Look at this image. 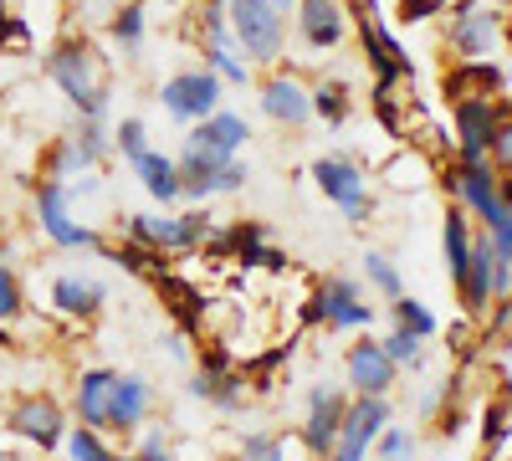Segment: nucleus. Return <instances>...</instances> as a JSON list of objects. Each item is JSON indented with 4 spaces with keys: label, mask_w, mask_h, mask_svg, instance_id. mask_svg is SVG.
<instances>
[{
    "label": "nucleus",
    "mask_w": 512,
    "mask_h": 461,
    "mask_svg": "<svg viewBox=\"0 0 512 461\" xmlns=\"http://www.w3.org/2000/svg\"><path fill=\"white\" fill-rule=\"evenodd\" d=\"M210 236V216L205 211H185V216H128V241H144L154 251H195Z\"/></svg>",
    "instance_id": "9d476101"
},
{
    "label": "nucleus",
    "mask_w": 512,
    "mask_h": 461,
    "mask_svg": "<svg viewBox=\"0 0 512 461\" xmlns=\"http://www.w3.org/2000/svg\"><path fill=\"white\" fill-rule=\"evenodd\" d=\"M6 426H11L16 436L36 441L41 451H52L57 441H67V415H62V405H57L52 395H26V400H16L11 415H6Z\"/></svg>",
    "instance_id": "4468645a"
},
{
    "label": "nucleus",
    "mask_w": 512,
    "mask_h": 461,
    "mask_svg": "<svg viewBox=\"0 0 512 461\" xmlns=\"http://www.w3.org/2000/svg\"><path fill=\"white\" fill-rule=\"evenodd\" d=\"M303 323H308V328H313V323H328L333 333H354V328H369V323H374V303H364V292H359L354 277H328L313 298H308Z\"/></svg>",
    "instance_id": "39448f33"
},
{
    "label": "nucleus",
    "mask_w": 512,
    "mask_h": 461,
    "mask_svg": "<svg viewBox=\"0 0 512 461\" xmlns=\"http://www.w3.org/2000/svg\"><path fill=\"white\" fill-rule=\"evenodd\" d=\"M11 21V11H6V0H0V26H6Z\"/></svg>",
    "instance_id": "de8ad7c7"
},
{
    "label": "nucleus",
    "mask_w": 512,
    "mask_h": 461,
    "mask_svg": "<svg viewBox=\"0 0 512 461\" xmlns=\"http://www.w3.org/2000/svg\"><path fill=\"white\" fill-rule=\"evenodd\" d=\"M134 175H139V185L159 200V205H169V200H180V164L169 159V154H159V149H144L139 159H134Z\"/></svg>",
    "instance_id": "5701e85b"
},
{
    "label": "nucleus",
    "mask_w": 512,
    "mask_h": 461,
    "mask_svg": "<svg viewBox=\"0 0 512 461\" xmlns=\"http://www.w3.org/2000/svg\"><path fill=\"white\" fill-rule=\"evenodd\" d=\"M205 67L221 82H231V88H246L251 82V62L236 57V41H205Z\"/></svg>",
    "instance_id": "393cba45"
},
{
    "label": "nucleus",
    "mask_w": 512,
    "mask_h": 461,
    "mask_svg": "<svg viewBox=\"0 0 512 461\" xmlns=\"http://www.w3.org/2000/svg\"><path fill=\"white\" fill-rule=\"evenodd\" d=\"M451 123H456V164H487L497 123H502L497 103L492 98H456L451 103Z\"/></svg>",
    "instance_id": "1a4fd4ad"
},
{
    "label": "nucleus",
    "mask_w": 512,
    "mask_h": 461,
    "mask_svg": "<svg viewBox=\"0 0 512 461\" xmlns=\"http://www.w3.org/2000/svg\"><path fill=\"white\" fill-rule=\"evenodd\" d=\"M415 451H420V441L410 426H384L374 441V461H415Z\"/></svg>",
    "instance_id": "c85d7f7f"
},
{
    "label": "nucleus",
    "mask_w": 512,
    "mask_h": 461,
    "mask_svg": "<svg viewBox=\"0 0 512 461\" xmlns=\"http://www.w3.org/2000/svg\"><path fill=\"white\" fill-rule=\"evenodd\" d=\"M379 344H384V354H390L400 369H420V344H425L420 333H410V328H400V323H395Z\"/></svg>",
    "instance_id": "2f4dec72"
},
{
    "label": "nucleus",
    "mask_w": 512,
    "mask_h": 461,
    "mask_svg": "<svg viewBox=\"0 0 512 461\" xmlns=\"http://www.w3.org/2000/svg\"><path fill=\"white\" fill-rule=\"evenodd\" d=\"M26 41H31V26L26 21H6V26H0V47H26Z\"/></svg>",
    "instance_id": "c03bdc74"
},
{
    "label": "nucleus",
    "mask_w": 512,
    "mask_h": 461,
    "mask_svg": "<svg viewBox=\"0 0 512 461\" xmlns=\"http://www.w3.org/2000/svg\"><path fill=\"white\" fill-rule=\"evenodd\" d=\"M200 364H205V374H226V369H231V354H226V349H205Z\"/></svg>",
    "instance_id": "a18cd8bd"
},
{
    "label": "nucleus",
    "mask_w": 512,
    "mask_h": 461,
    "mask_svg": "<svg viewBox=\"0 0 512 461\" xmlns=\"http://www.w3.org/2000/svg\"><path fill=\"white\" fill-rule=\"evenodd\" d=\"M113 262H118V267H128V272H149V267H154V246L128 241V246H118V251H113Z\"/></svg>",
    "instance_id": "58836bf2"
},
{
    "label": "nucleus",
    "mask_w": 512,
    "mask_h": 461,
    "mask_svg": "<svg viewBox=\"0 0 512 461\" xmlns=\"http://www.w3.org/2000/svg\"><path fill=\"white\" fill-rule=\"evenodd\" d=\"M113 41H118V47L123 52H134L139 47V41H144V0H134V6H123L118 16H113Z\"/></svg>",
    "instance_id": "473e14b6"
},
{
    "label": "nucleus",
    "mask_w": 512,
    "mask_h": 461,
    "mask_svg": "<svg viewBox=\"0 0 512 461\" xmlns=\"http://www.w3.org/2000/svg\"><path fill=\"white\" fill-rule=\"evenodd\" d=\"M344 380H349L354 395H390L395 380H400V364L384 354L379 339H359L344 354Z\"/></svg>",
    "instance_id": "ddd939ff"
},
{
    "label": "nucleus",
    "mask_w": 512,
    "mask_h": 461,
    "mask_svg": "<svg viewBox=\"0 0 512 461\" xmlns=\"http://www.w3.org/2000/svg\"><path fill=\"white\" fill-rule=\"evenodd\" d=\"M359 36H364V52H369V67H374V88H395L400 77H410V57H405V47L374 21V6H364V16H359Z\"/></svg>",
    "instance_id": "f3484780"
},
{
    "label": "nucleus",
    "mask_w": 512,
    "mask_h": 461,
    "mask_svg": "<svg viewBox=\"0 0 512 461\" xmlns=\"http://www.w3.org/2000/svg\"><path fill=\"white\" fill-rule=\"evenodd\" d=\"M492 164L502 175H512V118L497 123V139H492Z\"/></svg>",
    "instance_id": "a19ab883"
},
{
    "label": "nucleus",
    "mask_w": 512,
    "mask_h": 461,
    "mask_svg": "<svg viewBox=\"0 0 512 461\" xmlns=\"http://www.w3.org/2000/svg\"><path fill=\"white\" fill-rule=\"evenodd\" d=\"M497 88H502V72L492 62H466L456 77H446V93L456 98H492Z\"/></svg>",
    "instance_id": "b1692460"
},
{
    "label": "nucleus",
    "mask_w": 512,
    "mask_h": 461,
    "mask_svg": "<svg viewBox=\"0 0 512 461\" xmlns=\"http://www.w3.org/2000/svg\"><path fill=\"white\" fill-rule=\"evenodd\" d=\"M246 139H251L246 118L231 113V108H216L210 118L190 123L185 154L175 159L180 164V180H210V185H216V170H221V164H231L246 149Z\"/></svg>",
    "instance_id": "f257e3e1"
},
{
    "label": "nucleus",
    "mask_w": 512,
    "mask_h": 461,
    "mask_svg": "<svg viewBox=\"0 0 512 461\" xmlns=\"http://www.w3.org/2000/svg\"><path fill=\"white\" fill-rule=\"evenodd\" d=\"M67 200H72V195H67L62 180H41V190H36V221H41V236L57 241V246H67V251L98 246V236H93L88 226H77V221H72V205H67Z\"/></svg>",
    "instance_id": "f8f14e48"
},
{
    "label": "nucleus",
    "mask_w": 512,
    "mask_h": 461,
    "mask_svg": "<svg viewBox=\"0 0 512 461\" xmlns=\"http://www.w3.org/2000/svg\"><path fill=\"white\" fill-rule=\"evenodd\" d=\"M154 405V390L144 374H118L113 380V405H108V431H139Z\"/></svg>",
    "instance_id": "6ab92c4d"
},
{
    "label": "nucleus",
    "mask_w": 512,
    "mask_h": 461,
    "mask_svg": "<svg viewBox=\"0 0 512 461\" xmlns=\"http://www.w3.org/2000/svg\"><path fill=\"white\" fill-rule=\"evenodd\" d=\"M113 369H82L77 380V421L93 426V431H108V405H113Z\"/></svg>",
    "instance_id": "412c9836"
},
{
    "label": "nucleus",
    "mask_w": 512,
    "mask_h": 461,
    "mask_svg": "<svg viewBox=\"0 0 512 461\" xmlns=\"http://www.w3.org/2000/svg\"><path fill=\"white\" fill-rule=\"evenodd\" d=\"M297 36H303V47L308 52H333L338 41L349 36V11H344V0H297Z\"/></svg>",
    "instance_id": "2eb2a0df"
},
{
    "label": "nucleus",
    "mask_w": 512,
    "mask_h": 461,
    "mask_svg": "<svg viewBox=\"0 0 512 461\" xmlns=\"http://www.w3.org/2000/svg\"><path fill=\"white\" fill-rule=\"evenodd\" d=\"M390 313H395V323H400V328L420 333V339H436V333H441V318H436L431 308H425L420 298H410V292H400V298L390 303Z\"/></svg>",
    "instance_id": "a878e982"
},
{
    "label": "nucleus",
    "mask_w": 512,
    "mask_h": 461,
    "mask_svg": "<svg viewBox=\"0 0 512 461\" xmlns=\"http://www.w3.org/2000/svg\"><path fill=\"white\" fill-rule=\"evenodd\" d=\"M67 451H72V461H128V456L108 451L103 431H93V426H72L67 431Z\"/></svg>",
    "instance_id": "c756f323"
},
{
    "label": "nucleus",
    "mask_w": 512,
    "mask_h": 461,
    "mask_svg": "<svg viewBox=\"0 0 512 461\" xmlns=\"http://www.w3.org/2000/svg\"><path fill=\"white\" fill-rule=\"evenodd\" d=\"M0 461H6V456H0Z\"/></svg>",
    "instance_id": "3c124183"
},
{
    "label": "nucleus",
    "mask_w": 512,
    "mask_h": 461,
    "mask_svg": "<svg viewBox=\"0 0 512 461\" xmlns=\"http://www.w3.org/2000/svg\"><path fill=\"white\" fill-rule=\"evenodd\" d=\"M384 426H390V395H354L344 405V426H338V446L328 461H369Z\"/></svg>",
    "instance_id": "423d86ee"
},
{
    "label": "nucleus",
    "mask_w": 512,
    "mask_h": 461,
    "mask_svg": "<svg viewBox=\"0 0 512 461\" xmlns=\"http://www.w3.org/2000/svg\"><path fill=\"white\" fill-rule=\"evenodd\" d=\"M221 88L226 82L210 72V67H190V72H175L159 88V103L169 118H180V123H200L221 108Z\"/></svg>",
    "instance_id": "0eeeda50"
},
{
    "label": "nucleus",
    "mask_w": 512,
    "mask_h": 461,
    "mask_svg": "<svg viewBox=\"0 0 512 461\" xmlns=\"http://www.w3.org/2000/svg\"><path fill=\"white\" fill-rule=\"evenodd\" d=\"M241 400H246V385H241V374H210V405L216 410H241Z\"/></svg>",
    "instance_id": "f704fd0d"
},
{
    "label": "nucleus",
    "mask_w": 512,
    "mask_h": 461,
    "mask_svg": "<svg viewBox=\"0 0 512 461\" xmlns=\"http://www.w3.org/2000/svg\"><path fill=\"white\" fill-rule=\"evenodd\" d=\"M472 246H477L472 216L456 205V211H446V221H441V251H446V277H451V287H461L466 267H472Z\"/></svg>",
    "instance_id": "aec40b11"
},
{
    "label": "nucleus",
    "mask_w": 512,
    "mask_h": 461,
    "mask_svg": "<svg viewBox=\"0 0 512 461\" xmlns=\"http://www.w3.org/2000/svg\"><path fill=\"white\" fill-rule=\"evenodd\" d=\"M313 180H318V190L344 211L354 226H364L369 216H374V200H369V180H364V170L354 159H338V154H323L318 164H313Z\"/></svg>",
    "instance_id": "6e6552de"
},
{
    "label": "nucleus",
    "mask_w": 512,
    "mask_h": 461,
    "mask_svg": "<svg viewBox=\"0 0 512 461\" xmlns=\"http://www.w3.org/2000/svg\"><path fill=\"white\" fill-rule=\"evenodd\" d=\"M507 431H512V426H507V410H502V405H492V410H487V421H482V446H487V451H497V446L507 441Z\"/></svg>",
    "instance_id": "ea45409f"
},
{
    "label": "nucleus",
    "mask_w": 512,
    "mask_h": 461,
    "mask_svg": "<svg viewBox=\"0 0 512 461\" xmlns=\"http://www.w3.org/2000/svg\"><path fill=\"white\" fill-rule=\"evenodd\" d=\"M77 139V149H82V159H88V170H98V164L113 154V134L103 129V123L98 118H82V129L72 134Z\"/></svg>",
    "instance_id": "7c9ffc66"
},
{
    "label": "nucleus",
    "mask_w": 512,
    "mask_h": 461,
    "mask_svg": "<svg viewBox=\"0 0 512 461\" xmlns=\"http://www.w3.org/2000/svg\"><path fill=\"white\" fill-rule=\"evenodd\" d=\"M128 461H144V456H128Z\"/></svg>",
    "instance_id": "09e8293b"
},
{
    "label": "nucleus",
    "mask_w": 512,
    "mask_h": 461,
    "mask_svg": "<svg viewBox=\"0 0 512 461\" xmlns=\"http://www.w3.org/2000/svg\"><path fill=\"white\" fill-rule=\"evenodd\" d=\"M241 461H287V441L282 436H267V431L241 436Z\"/></svg>",
    "instance_id": "c9c22d12"
},
{
    "label": "nucleus",
    "mask_w": 512,
    "mask_h": 461,
    "mask_svg": "<svg viewBox=\"0 0 512 461\" xmlns=\"http://www.w3.org/2000/svg\"><path fill=\"white\" fill-rule=\"evenodd\" d=\"M52 303H57L62 313H72V318H93V313L108 303V287H103L98 277L62 272V277L52 282Z\"/></svg>",
    "instance_id": "4be33fe9"
},
{
    "label": "nucleus",
    "mask_w": 512,
    "mask_h": 461,
    "mask_svg": "<svg viewBox=\"0 0 512 461\" xmlns=\"http://www.w3.org/2000/svg\"><path fill=\"white\" fill-rule=\"evenodd\" d=\"M344 395L338 390H313L308 395V421H303V446L313 451V456H333V446H338V426H344Z\"/></svg>",
    "instance_id": "a211bd4d"
},
{
    "label": "nucleus",
    "mask_w": 512,
    "mask_h": 461,
    "mask_svg": "<svg viewBox=\"0 0 512 461\" xmlns=\"http://www.w3.org/2000/svg\"><path fill=\"white\" fill-rule=\"evenodd\" d=\"M446 190L461 200V211L466 216H472L482 231L507 211V190H502V170H497V164L487 159V164H456V170L446 175Z\"/></svg>",
    "instance_id": "20e7f679"
},
{
    "label": "nucleus",
    "mask_w": 512,
    "mask_h": 461,
    "mask_svg": "<svg viewBox=\"0 0 512 461\" xmlns=\"http://www.w3.org/2000/svg\"><path fill=\"white\" fill-rule=\"evenodd\" d=\"M487 241H492V251H497V262H512V205H507V211L482 231Z\"/></svg>",
    "instance_id": "4c0bfd02"
},
{
    "label": "nucleus",
    "mask_w": 512,
    "mask_h": 461,
    "mask_svg": "<svg viewBox=\"0 0 512 461\" xmlns=\"http://www.w3.org/2000/svg\"><path fill=\"white\" fill-rule=\"evenodd\" d=\"M113 149H118L128 164H134V159L149 149V129H144V118H123L118 129H113Z\"/></svg>",
    "instance_id": "72a5a7b5"
},
{
    "label": "nucleus",
    "mask_w": 512,
    "mask_h": 461,
    "mask_svg": "<svg viewBox=\"0 0 512 461\" xmlns=\"http://www.w3.org/2000/svg\"><path fill=\"white\" fill-rule=\"evenodd\" d=\"M251 175H246V164L241 159H231V164H221L216 170V195H231V190H241Z\"/></svg>",
    "instance_id": "79ce46f5"
},
{
    "label": "nucleus",
    "mask_w": 512,
    "mask_h": 461,
    "mask_svg": "<svg viewBox=\"0 0 512 461\" xmlns=\"http://www.w3.org/2000/svg\"><path fill=\"white\" fill-rule=\"evenodd\" d=\"M446 41L461 62H487L502 41V16L492 6H456L451 11V26H446Z\"/></svg>",
    "instance_id": "9b49d317"
},
{
    "label": "nucleus",
    "mask_w": 512,
    "mask_h": 461,
    "mask_svg": "<svg viewBox=\"0 0 512 461\" xmlns=\"http://www.w3.org/2000/svg\"><path fill=\"white\" fill-rule=\"evenodd\" d=\"M446 11V0H405V6H400V21H431V16H441Z\"/></svg>",
    "instance_id": "37998d69"
},
{
    "label": "nucleus",
    "mask_w": 512,
    "mask_h": 461,
    "mask_svg": "<svg viewBox=\"0 0 512 461\" xmlns=\"http://www.w3.org/2000/svg\"><path fill=\"white\" fill-rule=\"evenodd\" d=\"M164 6H175V0H164Z\"/></svg>",
    "instance_id": "8fccbe9b"
},
{
    "label": "nucleus",
    "mask_w": 512,
    "mask_h": 461,
    "mask_svg": "<svg viewBox=\"0 0 512 461\" xmlns=\"http://www.w3.org/2000/svg\"><path fill=\"white\" fill-rule=\"evenodd\" d=\"M313 118H323V123H333V129H338V123H344L349 118V88H344V82H318V88H313Z\"/></svg>",
    "instance_id": "bb28decb"
},
{
    "label": "nucleus",
    "mask_w": 512,
    "mask_h": 461,
    "mask_svg": "<svg viewBox=\"0 0 512 461\" xmlns=\"http://www.w3.org/2000/svg\"><path fill=\"white\" fill-rule=\"evenodd\" d=\"M267 6H277L282 16H292V11H297V0H267Z\"/></svg>",
    "instance_id": "49530a36"
},
{
    "label": "nucleus",
    "mask_w": 512,
    "mask_h": 461,
    "mask_svg": "<svg viewBox=\"0 0 512 461\" xmlns=\"http://www.w3.org/2000/svg\"><path fill=\"white\" fill-rule=\"evenodd\" d=\"M364 277H369V287L374 292H384V298H400V292H405V282H400V267L390 262V257H384V251H364Z\"/></svg>",
    "instance_id": "cd10ccee"
},
{
    "label": "nucleus",
    "mask_w": 512,
    "mask_h": 461,
    "mask_svg": "<svg viewBox=\"0 0 512 461\" xmlns=\"http://www.w3.org/2000/svg\"><path fill=\"white\" fill-rule=\"evenodd\" d=\"M47 77L62 88V98L82 113V118H108V82L98 77V52L88 41H62L47 57Z\"/></svg>",
    "instance_id": "f03ea898"
},
{
    "label": "nucleus",
    "mask_w": 512,
    "mask_h": 461,
    "mask_svg": "<svg viewBox=\"0 0 512 461\" xmlns=\"http://www.w3.org/2000/svg\"><path fill=\"white\" fill-rule=\"evenodd\" d=\"M262 113L272 123H282V129H303V123L313 118V88L292 72H272L262 82Z\"/></svg>",
    "instance_id": "dca6fc26"
},
{
    "label": "nucleus",
    "mask_w": 512,
    "mask_h": 461,
    "mask_svg": "<svg viewBox=\"0 0 512 461\" xmlns=\"http://www.w3.org/2000/svg\"><path fill=\"white\" fill-rule=\"evenodd\" d=\"M11 318H21V282H16L11 262L0 257V323H11Z\"/></svg>",
    "instance_id": "e433bc0d"
},
{
    "label": "nucleus",
    "mask_w": 512,
    "mask_h": 461,
    "mask_svg": "<svg viewBox=\"0 0 512 461\" xmlns=\"http://www.w3.org/2000/svg\"><path fill=\"white\" fill-rule=\"evenodd\" d=\"M231 41L246 52V62H262V67H277L282 52H287V21L277 6L267 0H231Z\"/></svg>",
    "instance_id": "7ed1b4c3"
}]
</instances>
